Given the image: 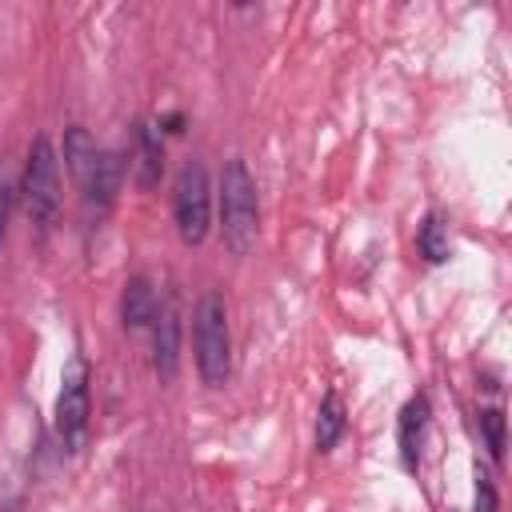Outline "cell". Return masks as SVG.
Instances as JSON below:
<instances>
[{"mask_svg":"<svg viewBox=\"0 0 512 512\" xmlns=\"http://www.w3.org/2000/svg\"><path fill=\"white\" fill-rule=\"evenodd\" d=\"M220 240L232 256H248L260 236V196L256 176L240 156L224 160L220 168Z\"/></svg>","mask_w":512,"mask_h":512,"instance_id":"obj_1","label":"cell"},{"mask_svg":"<svg viewBox=\"0 0 512 512\" xmlns=\"http://www.w3.org/2000/svg\"><path fill=\"white\" fill-rule=\"evenodd\" d=\"M192 360L208 388H224L232 376V332L228 304L220 292H204L192 308Z\"/></svg>","mask_w":512,"mask_h":512,"instance_id":"obj_2","label":"cell"},{"mask_svg":"<svg viewBox=\"0 0 512 512\" xmlns=\"http://www.w3.org/2000/svg\"><path fill=\"white\" fill-rule=\"evenodd\" d=\"M16 196L24 200V212L40 232H48L56 224V216H60V152L44 132L32 136V144H28Z\"/></svg>","mask_w":512,"mask_h":512,"instance_id":"obj_3","label":"cell"},{"mask_svg":"<svg viewBox=\"0 0 512 512\" xmlns=\"http://www.w3.org/2000/svg\"><path fill=\"white\" fill-rule=\"evenodd\" d=\"M172 220L188 248L204 244L212 228V188H208V168L200 160H184L172 180Z\"/></svg>","mask_w":512,"mask_h":512,"instance_id":"obj_4","label":"cell"},{"mask_svg":"<svg viewBox=\"0 0 512 512\" xmlns=\"http://www.w3.org/2000/svg\"><path fill=\"white\" fill-rule=\"evenodd\" d=\"M92 372H88V360L84 356H72L64 364V376H60V392H56V436H60V448L64 452H80L84 440H88V416H92Z\"/></svg>","mask_w":512,"mask_h":512,"instance_id":"obj_5","label":"cell"},{"mask_svg":"<svg viewBox=\"0 0 512 512\" xmlns=\"http://www.w3.org/2000/svg\"><path fill=\"white\" fill-rule=\"evenodd\" d=\"M120 188H124V156L116 148H100L96 160L88 164V172L80 176V200H84V208L96 212V216H104L116 204Z\"/></svg>","mask_w":512,"mask_h":512,"instance_id":"obj_6","label":"cell"},{"mask_svg":"<svg viewBox=\"0 0 512 512\" xmlns=\"http://www.w3.org/2000/svg\"><path fill=\"white\" fill-rule=\"evenodd\" d=\"M152 368L164 384L176 380V372H180V316L172 304H160V312L152 320Z\"/></svg>","mask_w":512,"mask_h":512,"instance_id":"obj_7","label":"cell"},{"mask_svg":"<svg viewBox=\"0 0 512 512\" xmlns=\"http://www.w3.org/2000/svg\"><path fill=\"white\" fill-rule=\"evenodd\" d=\"M424 432H428V396L416 392L404 400L400 416H396V448H400V460L408 472L420 468V444H424Z\"/></svg>","mask_w":512,"mask_h":512,"instance_id":"obj_8","label":"cell"},{"mask_svg":"<svg viewBox=\"0 0 512 512\" xmlns=\"http://www.w3.org/2000/svg\"><path fill=\"white\" fill-rule=\"evenodd\" d=\"M132 168H136V184L140 188H156L160 184V172H164V140H160V128H152L148 120H136L132 124V152H128Z\"/></svg>","mask_w":512,"mask_h":512,"instance_id":"obj_9","label":"cell"},{"mask_svg":"<svg viewBox=\"0 0 512 512\" xmlns=\"http://www.w3.org/2000/svg\"><path fill=\"white\" fill-rule=\"evenodd\" d=\"M156 312H160V296H156L152 280L148 276H128L124 288H120V324L128 332H144V328H152Z\"/></svg>","mask_w":512,"mask_h":512,"instance_id":"obj_10","label":"cell"},{"mask_svg":"<svg viewBox=\"0 0 512 512\" xmlns=\"http://www.w3.org/2000/svg\"><path fill=\"white\" fill-rule=\"evenodd\" d=\"M344 432H348L344 400H340V392H336V388H328V392H324V400H320V408H316V436H312L316 452H332V448L344 440Z\"/></svg>","mask_w":512,"mask_h":512,"instance_id":"obj_11","label":"cell"},{"mask_svg":"<svg viewBox=\"0 0 512 512\" xmlns=\"http://www.w3.org/2000/svg\"><path fill=\"white\" fill-rule=\"evenodd\" d=\"M96 140L88 136V128L84 124H72L68 132H64V168L76 176V184H80V176L88 172V164L96 160Z\"/></svg>","mask_w":512,"mask_h":512,"instance_id":"obj_12","label":"cell"},{"mask_svg":"<svg viewBox=\"0 0 512 512\" xmlns=\"http://www.w3.org/2000/svg\"><path fill=\"white\" fill-rule=\"evenodd\" d=\"M416 248H420V256H424L428 264H444V260H448V228H444V220H440L436 212H428V216L420 220V228H416Z\"/></svg>","mask_w":512,"mask_h":512,"instance_id":"obj_13","label":"cell"},{"mask_svg":"<svg viewBox=\"0 0 512 512\" xmlns=\"http://www.w3.org/2000/svg\"><path fill=\"white\" fill-rule=\"evenodd\" d=\"M480 432H484V444H488L492 460L500 464L504 460V412L500 408H484L480 412Z\"/></svg>","mask_w":512,"mask_h":512,"instance_id":"obj_14","label":"cell"},{"mask_svg":"<svg viewBox=\"0 0 512 512\" xmlns=\"http://www.w3.org/2000/svg\"><path fill=\"white\" fill-rule=\"evenodd\" d=\"M12 212H16V184H12V180H8V172L0 168V244H4V236H8Z\"/></svg>","mask_w":512,"mask_h":512,"instance_id":"obj_15","label":"cell"},{"mask_svg":"<svg viewBox=\"0 0 512 512\" xmlns=\"http://www.w3.org/2000/svg\"><path fill=\"white\" fill-rule=\"evenodd\" d=\"M476 512H496V488L488 472H476Z\"/></svg>","mask_w":512,"mask_h":512,"instance_id":"obj_16","label":"cell"},{"mask_svg":"<svg viewBox=\"0 0 512 512\" xmlns=\"http://www.w3.org/2000/svg\"><path fill=\"white\" fill-rule=\"evenodd\" d=\"M0 512H20V500H16L12 492H4V496H0Z\"/></svg>","mask_w":512,"mask_h":512,"instance_id":"obj_17","label":"cell"}]
</instances>
